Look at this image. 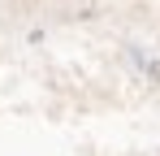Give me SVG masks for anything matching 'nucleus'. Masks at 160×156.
I'll use <instances>...</instances> for the list:
<instances>
[]
</instances>
